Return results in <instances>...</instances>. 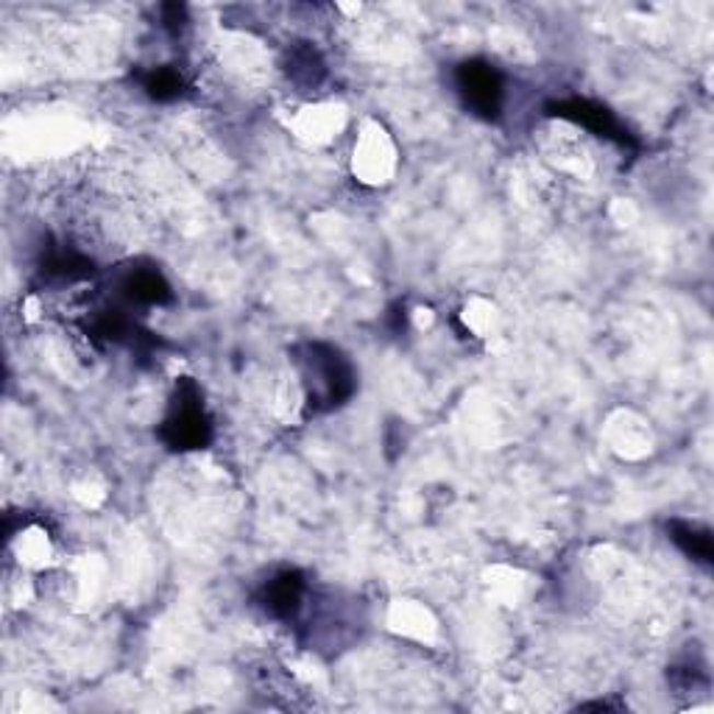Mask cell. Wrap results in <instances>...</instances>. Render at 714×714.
<instances>
[{
  "mask_svg": "<svg viewBox=\"0 0 714 714\" xmlns=\"http://www.w3.org/2000/svg\"><path fill=\"white\" fill-rule=\"evenodd\" d=\"M304 591H308L304 575L299 569H283L272 580H265V586L260 589V606L274 620H293L302 609Z\"/></svg>",
  "mask_w": 714,
  "mask_h": 714,
  "instance_id": "cell-5",
  "label": "cell"
},
{
  "mask_svg": "<svg viewBox=\"0 0 714 714\" xmlns=\"http://www.w3.org/2000/svg\"><path fill=\"white\" fill-rule=\"evenodd\" d=\"M142 90L151 101H160V104H168V101H176L178 95L185 93V79L176 68H154L151 73L142 76Z\"/></svg>",
  "mask_w": 714,
  "mask_h": 714,
  "instance_id": "cell-9",
  "label": "cell"
},
{
  "mask_svg": "<svg viewBox=\"0 0 714 714\" xmlns=\"http://www.w3.org/2000/svg\"><path fill=\"white\" fill-rule=\"evenodd\" d=\"M550 117H561V120H569V124L584 126L586 131H591L595 137H603V140L617 142L620 148H636L634 135H631L625 126L611 115L606 106L595 104L589 99H567V101H553V104L544 106Z\"/></svg>",
  "mask_w": 714,
  "mask_h": 714,
  "instance_id": "cell-4",
  "label": "cell"
},
{
  "mask_svg": "<svg viewBox=\"0 0 714 714\" xmlns=\"http://www.w3.org/2000/svg\"><path fill=\"white\" fill-rule=\"evenodd\" d=\"M667 533H670V542L676 544L687 558L698 561L703 567H709L714 561V542L706 528H698V525L683 522V519H670V522H667Z\"/></svg>",
  "mask_w": 714,
  "mask_h": 714,
  "instance_id": "cell-7",
  "label": "cell"
},
{
  "mask_svg": "<svg viewBox=\"0 0 714 714\" xmlns=\"http://www.w3.org/2000/svg\"><path fill=\"white\" fill-rule=\"evenodd\" d=\"M45 272L54 274L59 279H87L93 277V260L84 254L73 252V249H59L45 260Z\"/></svg>",
  "mask_w": 714,
  "mask_h": 714,
  "instance_id": "cell-10",
  "label": "cell"
},
{
  "mask_svg": "<svg viewBox=\"0 0 714 714\" xmlns=\"http://www.w3.org/2000/svg\"><path fill=\"white\" fill-rule=\"evenodd\" d=\"M160 438L168 450H204L212 441V422L204 411V394L191 377H182L173 391L171 411L160 427Z\"/></svg>",
  "mask_w": 714,
  "mask_h": 714,
  "instance_id": "cell-2",
  "label": "cell"
},
{
  "mask_svg": "<svg viewBox=\"0 0 714 714\" xmlns=\"http://www.w3.org/2000/svg\"><path fill=\"white\" fill-rule=\"evenodd\" d=\"M299 366H302L308 405L313 411H335L355 396L357 371L338 346L310 341L302 346Z\"/></svg>",
  "mask_w": 714,
  "mask_h": 714,
  "instance_id": "cell-1",
  "label": "cell"
},
{
  "mask_svg": "<svg viewBox=\"0 0 714 714\" xmlns=\"http://www.w3.org/2000/svg\"><path fill=\"white\" fill-rule=\"evenodd\" d=\"M288 76L299 87H319L321 79L326 76V68H324V62H321L319 50L308 43H302L299 48L290 50Z\"/></svg>",
  "mask_w": 714,
  "mask_h": 714,
  "instance_id": "cell-8",
  "label": "cell"
},
{
  "mask_svg": "<svg viewBox=\"0 0 714 714\" xmlns=\"http://www.w3.org/2000/svg\"><path fill=\"white\" fill-rule=\"evenodd\" d=\"M120 290L129 302L137 304H168L173 299L171 285L157 268H131Z\"/></svg>",
  "mask_w": 714,
  "mask_h": 714,
  "instance_id": "cell-6",
  "label": "cell"
},
{
  "mask_svg": "<svg viewBox=\"0 0 714 714\" xmlns=\"http://www.w3.org/2000/svg\"><path fill=\"white\" fill-rule=\"evenodd\" d=\"M463 106L481 120H497L505 101V76L486 59H463L456 68Z\"/></svg>",
  "mask_w": 714,
  "mask_h": 714,
  "instance_id": "cell-3",
  "label": "cell"
},
{
  "mask_svg": "<svg viewBox=\"0 0 714 714\" xmlns=\"http://www.w3.org/2000/svg\"><path fill=\"white\" fill-rule=\"evenodd\" d=\"M185 23H187V9L182 7V3H168V7H162V25H165L168 32L178 34L182 28H185Z\"/></svg>",
  "mask_w": 714,
  "mask_h": 714,
  "instance_id": "cell-11",
  "label": "cell"
}]
</instances>
